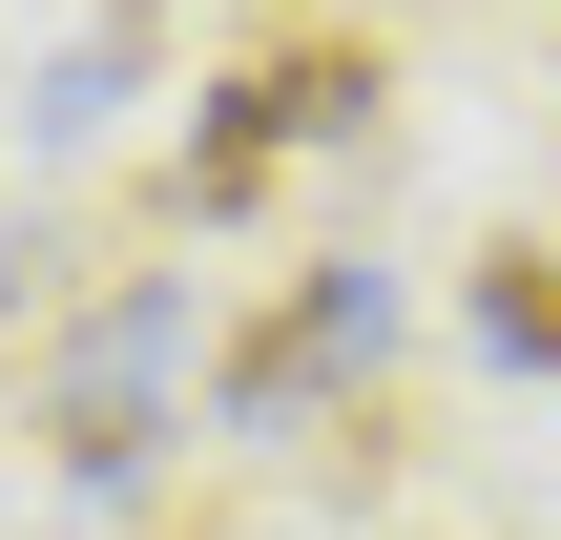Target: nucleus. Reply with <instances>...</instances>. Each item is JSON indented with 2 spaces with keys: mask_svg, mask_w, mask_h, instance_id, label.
Returning a JSON list of instances; mask_svg holds the SVG:
<instances>
[{
  "mask_svg": "<svg viewBox=\"0 0 561 540\" xmlns=\"http://www.w3.org/2000/svg\"><path fill=\"white\" fill-rule=\"evenodd\" d=\"M125 83H146V21H104V42H83V62H42V83H21V104H42V125H104V104H125Z\"/></svg>",
  "mask_w": 561,
  "mask_h": 540,
  "instance_id": "obj_5",
  "label": "nucleus"
},
{
  "mask_svg": "<svg viewBox=\"0 0 561 540\" xmlns=\"http://www.w3.org/2000/svg\"><path fill=\"white\" fill-rule=\"evenodd\" d=\"M375 354H396V271H375V250H312V271L208 354V416H229V437H291V416H312L333 375H375Z\"/></svg>",
  "mask_w": 561,
  "mask_h": 540,
  "instance_id": "obj_3",
  "label": "nucleus"
},
{
  "mask_svg": "<svg viewBox=\"0 0 561 540\" xmlns=\"http://www.w3.org/2000/svg\"><path fill=\"white\" fill-rule=\"evenodd\" d=\"M458 312H479V354H500V375H561V229H500Z\"/></svg>",
  "mask_w": 561,
  "mask_h": 540,
  "instance_id": "obj_4",
  "label": "nucleus"
},
{
  "mask_svg": "<svg viewBox=\"0 0 561 540\" xmlns=\"http://www.w3.org/2000/svg\"><path fill=\"white\" fill-rule=\"evenodd\" d=\"M375 104H396V62H375V42H333V21H291V42H250V62L208 83V125H187L167 208H187V229H229V208H250L291 146H354Z\"/></svg>",
  "mask_w": 561,
  "mask_h": 540,
  "instance_id": "obj_2",
  "label": "nucleus"
},
{
  "mask_svg": "<svg viewBox=\"0 0 561 540\" xmlns=\"http://www.w3.org/2000/svg\"><path fill=\"white\" fill-rule=\"evenodd\" d=\"M187 395H208V333H187V271H125V291H83L42 354H21V416H42V458L104 499V479H146L167 437H187Z\"/></svg>",
  "mask_w": 561,
  "mask_h": 540,
  "instance_id": "obj_1",
  "label": "nucleus"
}]
</instances>
